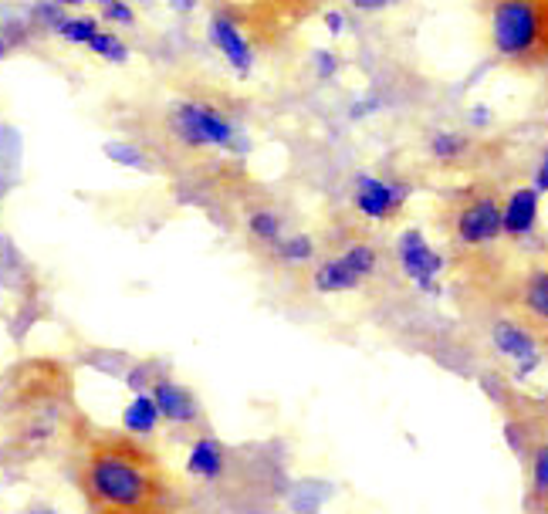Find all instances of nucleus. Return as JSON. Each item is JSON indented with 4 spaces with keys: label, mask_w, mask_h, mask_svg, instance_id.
<instances>
[{
    "label": "nucleus",
    "mask_w": 548,
    "mask_h": 514,
    "mask_svg": "<svg viewBox=\"0 0 548 514\" xmlns=\"http://www.w3.org/2000/svg\"><path fill=\"white\" fill-rule=\"evenodd\" d=\"M75 477L92 514H176V484L132 433L95 430L75 443Z\"/></svg>",
    "instance_id": "1"
},
{
    "label": "nucleus",
    "mask_w": 548,
    "mask_h": 514,
    "mask_svg": "<svg viewBox=\"0 0 548 514\" xmlns=\"http://www.w3.org/2000/svg\"><path fill=\"white\" fill-rule=\"evenodd\" d=\"M82 413L75 410L72 376L58 362H28L14 372L7 393V430L21 450H55L78 443Z\"/></svg>",
    "instance_id": "2"
},
{
    "label": "nucleus",
    "mask_w": 548,
    "mask_h": 514,
    "mask_svg": "<svg viewBox=\"0 0 548 514\" xmlns=\"http://www.w3.org/2000/svg\"><path fill=\"white\" fill-rule=\"evenodd\" d=\"M491 38L508 61H548V0H498Z\"/></svg>",
    "instance_id": "3"
},
{
    "label": "nucleus",
    "mask_w": 548,
    "mask_h": 514,
    "mask_svg": "<svg viewBox=\"0 0 548 514\" xmlns=\"http://www.w3.org/2000/svg\"><path fill=\"white\" fill-rule=\"evenodd\" d=\"M214 4V11L231 17L254 48H271L315 11L318 0H214Z\"/></svg>",
    "instance_id": "4"
},
{
    "label": "nucleus",
    "mask_w": 548,
    "mask_h": 514,
    "mask_svg": "<svg viewBox=\"0 0 548 514\" xmlns=\"http://www.w3.org/2000/svg\"><path fill=\"white\" fill-rule=\"evenodd\" d=\"M170 129L183 146L193 149H224V153H241L247 146L244 132L234 119H227L217 105L210 102H180L170 112Z\"/></svg>",
    "instance_id": "5"
},
{
    "label": "nucleus",
    "mask_w": 548,
    "mask_h": 514,
    "mask_svg": "<svg viewBox=\"0 0 548 514\" xmlns=\"http://www.w3.org/2000/svg\"><path fill=\"white\" fill-rule=\"evenodd\" d=\"M149 396H153V403L159 410V420L173 423V427H187V430L203 423V410H200L197 396H193L187 386L156 376L153 383H149Z\"/></svg>",
    "instance_id": "6"
},
{
    "label": "nucleus",
    "mask_w": 548,
    "mask_h": 514,
    "mask_svg": "<svg viewBox=\"0 0 548 514\" xmlns=\"http://www.w3.org/2000/svg\"><path fill=\"white\" fill-rule=\"evenodd\" d=\"M396 254L406 271V278L417 281L423 291H437V274L444 268L440 254L427 244V237L420 230H403L400 241H396Z\"/></svg>",
    "instance_id": "7"
},
{
    "label": "nucleus",
    "mask_w": 548,
    "mask_h": 514,
    "mask_svg": "<svg viewBox=\"0 0 548 514\" xmlns=\"http://www.w3.org/2000/svg\"><path fill=\"white\" fill-rule=\"evenodd\" d=\"M207 38L210 44L224 55L227 65L234 68L237 75L247 78L254 72V44L251 38L237 28V24L231 21V17H224V14H210V21H207Z\"/></svg>",
    "instance_id": "8"
},
{
    "label": "nucleus",
    "mask_w": 548,
    "mask_h": 514,
    "mask_svg": "<svg viewBox=\"0 0 548 514\" xmlns=\"http://www.w3.org/2000/svg\"><path fill=\"white\" fill-rule=\"evenodd\" d=\"M501 234V207L494 197H481L457 214V237L464 244H491Z\"/></svg>",
    "instance_id": "9"
},
{
    "label": "nucleus",
    "mask_w": 548,
    "mask_h": 514,
    "mask_svg": "<svg viewBox=\"0 0 548 514\" xmlns=\"http://www.w3.org/2000/svg\"><path fill=\"white\" fill-rule=\"evenodd\" d=\"M227 464H231V457H227V447L214 437V433H200V437L193 440L190 457H187L190 477L214 484V481H220V477L227 474Z\"/></svg>",
    "instance_id": "10"
},
{
    "label": "nucleus",
    "mask_w": 548,
    "mask_h": 514,
    "mask_svg": "<svg viewBox=\"0 0 548 514\" xmlns=\"http://www.w3.org/2000/svg\"><path fill=\"white\" fill-rule=\"evenodd\" d=\"M352 200H356L359 214L369 220H390L396 210H400L393 200V183L379 180V176H359Z\"/></svg>",
    "instance_id": "11"
},
{
    "label": "nucleus",
    "mask_w": 548,
    "mask_h": 514,
    "mask_svg": "<svg viewBox=\"0 0 548 514\" xmlns=\"http://www.w3.org/2000/svg\"><path fill=\"white\" fill-rule=\"evenodd\" d=\"M538 197H542V193H538L535 186H521V190L511 193V200L505 203V210H501V230L511 237L528 234L538 220Z\"/></svg>",
    "instance_id": "12"
},
{
    "label": "nucleus",
    "mask_w": 548,
    "mask_h": 514,
    "mask_svg": "<svg viewBox=\"0 0 548 514\" xmlns=\"http://www.w3.org/2000/svg\"><path fill=\"white\" fill-rule=\"evenodd\" d=\"M494 345H498V352H505V356L521 359V372H528L538 362V345L521 325L498 322L494 325Z\"/></svg>",
    "instance_id": "13"
},
{
    "label": "nucleus",
    "mask_w": 548,
    "mask_h": 514,
    "mask_svg": "<svg viewBox=\"0 0 548 514\" xmlns=\"http://www.w3.org/2000/svg\"><path fill=\"white\" fill-rule=\"evenodd\" d=\"M312 285L322 295H339V291H356L362 285V278L346 264V257H329L312 271Z\"/></svg>",
    "instance_id": "14"
},
{
    "label": "nucleus",
    "mask_w": 548,
    "mask_h": 514,
    "mask_svg": "<svg viewBox=\"0 0 548 514\" xmlns=\"http://www.w3.org/2000/svg\"><path fill=\"white\" fill-rule=\"evenodd\" d=\"M159 423V410L153 403V396L146 393V389H139L136 396H132V403L126 406V413H122V427L132 437H149V433L156 430Z\"/></svg>",
    "instance_id": "15"
},
{
    "label": "nucleus",
    "mask_w": 548,
    "mask_h": 514,
    "mask_svg": "<svg viewBox=\"0 0 548 514\" xmlns=\"http://www.w3.org/2000/svg\"><path fill=\"white\" fill-rule=\"evenodd\" d=\"M247 234L258 244H278L285 237V217L278 210H251L247 214Z\"/></svg>",
    "instance_id": "16"
},
{
    "label": "nucleus",
    "mask_w": 548,
    "mask_h": 514,
    "mask_svg": "<svg viewBox=\"0 0 548 514\" xmlns=\"http://www.w3.org/2000/svg\"><path fill=\"white\" fill-rule=\"evenodd\" d=\"M99 31H102V21H99V17H92V14H68L65 21L58 24V31H55V34H58L61 41L85 48V44L92 41Z\"/></svg>",
    "instance_id": "17"
},
{
    "label": "nucleus",
    "mask_w": 548,
    "mask_h": 514,
    "mask_svg": "<svg viewBox=\"0 0 548 514\" xmlns=\"http://www.w3.org/2000/svg\"><path fill=\"white\" fill-rule=\"evenodd\" d=\"M271 251L285 264H308L315 257V241L308 234H291V237H281L278 244H271Z\"/></svg>",
    "instance_id": "18"
},
{
    "label": "nucleus",
    "mask_w": 548,
    "mask_h": 514,
    "mask_svg": "<svg viewBox=\"0 0 548 514\" xmlns=\"http://www.w3.org/2000/svg\"><path fill=\"white\" fill-rule=\"evenodd\" d=\"M85 48L92 51V55H99L102 61H112V65H126V61H129L126 41H122L116 31H105V28H102L92 41L85 44Z\"/></svg>",
    "instance_id": "19"
},
{
    "label": "nucleus",
    "mask_w": 548,
    "mask_h": 514,
    "mask_svg": "<svg viewBox=\"0 0 548 514\" xmlns=\"http://www.w3.org/2000/svg\"><path fill=\"white\" fill-rule=\"evenodd\" d=\"M102 153L109 156L112 163L126 166V170H143V173L153 170V166H149V156L143 153V149L132 146V143H122V139H112V143H105Z\"/></svg>",
    "instance_id": "20"
},
{
    "label": "nucleus",
    "mask_w": 548,
    "mask_h": 514,
    "mask_svg": "<svg viewBox=\"0 0 548 514\" xmlns=\"http://www.w3.org/2000/svg\"><path fill=\"white\" fill-rule=\"evenodd\" d=\"M521 301L528 305V312L538 315V318H545V322H548V271L532 274V278H528L525 298H521Z\"/></svg>",
    "instance_id": "21"
},
{
    "label": "nucleus",
    "mask_w": 548,
    "mask_h": 514,
    "mask_svg": "<svg viewBox=\"0 0 548 514\" xmlns=\"http://www.w3.org/2000/svg\"><path fill=\"white\" fill-rule=\"evenodd\" d=\"M342 257H346V264L362 281H366L369 274H376V268H379V254L369 244H352L349 251H342Z\"/></svg>",
    "instance_id": "22"
},
{
    "label": "nucleus",
    "mask_w": 548,
    "mask_h": 514,
    "mask_svg": "<svg viewBox=\"0 0 548 514\" xmlns=\"http://www.w3.org/2000/svg\"><path fill=\"white\" fill-rule=\"evenodd\" d=\"M99 21L102 24H119V28H129V24H136V11H132L129 0H102L99 4Z\"/></svg>",
    "instance_id": "23"
},
{
    "label": "nucleus",
    "mask_w": 548,
    "mask_h": 514,
    "mask_svg": "<svg viewBox=\"0 0 548 514\" xmlns=\"http://www.w3.org/2000/svg\"><path fill=\"white\" fill-rule=\"evenodd\" d=\"M464 149V139H457L454 132H437L430 143V153L437 159H454Z\"/></svg>",
    "instance_id": "24"
},
{
    "label": "nucleus",
    "mask_w": 548,
    "mask_h": 514,
    "mask_svg": "<svg viewBox=\"0 0 548 514\" xmlns=\"http://www.w3.org/2000/svg\"><path fill=\"white\" fill-rule=\"evenodd\" d=\"M532 477H535V491L538 498H548V443L538 447L535 454V467H532Z\"/></svg>",
    "instance_id": "25"
},
{
    "label": "nucleus",
    "mask_w": 548,
    "mask_h": 514,
    "mask_svg": "<svg viewBox=\"0 0 548 514\" xmlns=\"http://www.w3.org/2000/svg\"><path fill=\"white\" fill-rule=\"evenodd\" d=\"M315 75L322 78V82H332V78L339 75V58H335V51H315Z\"/></svg>",
    "instance_id": "26"
},
{
    "label": "nucleus",
    "mask_w": 548,
    "mask_h": 514,
    "mask_svg": "<svg viewBox=\"0 0 548 514\" xmlns=\"http://www.w3.org/2000/svg\"><path fill=\"white\" fill-rule=\"evenodd\" d=\"M396 0H352V7L356 11H366V14H373V11H386V7H393Z\"/></svg>",
    "instance_id": "27"
},
{
    "label": "nucleus",
    "mask_w": 548,
    "mask_h": 514,
    "mask_svg": "<svg viewBox=\"0 0 548 514\" xmlns=\"http://www.w3.org/2000/svg\"><path fill=\"white\" fill-rule=\"evenodd\" d=\"M325 28H329V34H342V28H346V17H342V11H325Z\"/></svg>",
    "instance_id": "28"
},
{
    "label": "nucleus",
    "mask_w": 548,
    "mask_h": 514,
    "mask_svg": "<svg viewBox=\"0 0 548 514\" xmlns=\"http://www.w3.org/2000/svg\"><path fill=\"white\" fill-rule=\"evenodd\" d=\"M535 190H538V193H548V153H545L542 163H538V173H535Z\"/></svg>",
    "instance_id": "29"
},
{
    "label": "nucleus",
    "mask_w": 548,
    "mask_h": 514,
    "mask_svg": "<svg viewBox=\"0 0 548 514\" xmlns=\"http://www.w3.org/2000/svg\"><path fill=\"white\" fill-rule=\"evenodd\" d=\"M136 4H149V0H136ZM163 4H170L173 11H180V14H190L193 7H197V0H163Z\"/></svg>",
    "instance_id": "30"
},
{
    "label": "nucleus",
    "mask_w": 548,
    "mask_h": 514,
    "mask_svg": "<svg viewBox=\"0 0 548 514\" xmlns=\"http://www.w3.org/2000/svg\"><path fill=\"white\" fill-rule=\"evenodd\" d=\"M55 4H61L68 11V7H82V4H88V0H55Z\"/></svg>",
    "instance_id": "31"
},
{
    "label": "nucleus",
    "mask_w": 548,
    "mask_h": 514,
    "mask_svg": "<svg viewBox=\"0 0 548 514\" xmlns=\"http://www.w3.org/2000/svg\"><path fill=\"white\" fill-rule=\"evenodd\" d=\"M7 51H11V44H7V41H4V34H0V61L7 58Z\"/></svg>",
    "instance_id": "32"
},
{
    "label": "nucleus",
    "mask_w": 548,
    "mask_h": 514,
    "mask_svg": "<svg viewBox=\"0 0 548 514\" xmlns=\"http://www.w3.org/2000/svg\"><path fill=\"white\" fill-rule=\"evenodd\" d=\"M28 514H58V511H51V508H31Z\"/></svg>",
    "instance_id": "33"
},
{
    "label": "nucleus",
    "mask_w": 548,
    "mask_h": 514,
    "mask_svg": "<svg viewBox=\"0 0 548 514\" xmlns=\"http://www.w3.org/2000/svg\"><path fill=\"white\" fill-rule=\"evenodd\" d=\"M0 210H4V193H0Z\"/></svg>",
    "instance_id": "34"
}]
</instances>
